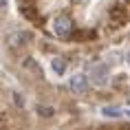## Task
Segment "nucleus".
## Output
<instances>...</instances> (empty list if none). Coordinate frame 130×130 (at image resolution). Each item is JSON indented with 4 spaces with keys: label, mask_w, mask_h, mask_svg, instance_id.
<instances>
[{
    "label": "nucleus",
    "mask_w": 130,
    "mask_h": 130,
    "mask_svg": "<svg viewBox=\"0 0 130 130\" xmlns=\"http://www.w3.org/2000/svg\"><path fill=\"white\" fill-rule=\"evenodd\" d=\"M48 31L55 35V38H62V40H66L71 38L73 33V20H71L69 15H55L51 24H48Z\"/></svg>",
    "instance_id": "f257e3e1"
},
{
    "label": "nucleus",
    "mask_w": 130,
    "mask_h": 130,
    "mask_svg": "<svg viewBox=\"0 0 130 130\" xmlns=\"http://www.w3.org/2000/svg\"><path fill=\"white\" fill-rule=\"evenodd\" d=\"M88 75H90V82L97 84V86H106L108 79H110V73H108V69H106V64H95V66H90Z\"/></svg>",
    "instance_id": "f03ea898"
},
{
    "label": "nucleus",
    "mask_w": 130,
    "mask_h": 130,
    "mask_svg": "<svg viewBox=\"0 0 130 130\" xmlns=\"http://www.w3.org/2000/svg\"><path fill=\"white\" fill-rule=\"evenodd\" d=\"M69 88L71 93H75V95H84L86 90H88V77L84 75V73H77L69 79Z\"/></svg>",
    "instance_id": "7ed1b4c3"
},
{
    "label": "nucleus",
    "mask_w": 130,
    "mask_h": 130,
    "mask_svg": "<svg viewBox=\"0 0 130 130\" xmlns=\"http://www.w3.org/2000/svg\"><path fill=\"white\" fill-rule=\"evenodd\" d=\"M29 40H31V35H29L27 31H22V29H18V31H13V33H9V38H7L9 46H22V44H27Z\"/></svg>",
    "instance_id": "20e7f679"
},
{
    "label": "nucleus",
    "mask_w": 130,
    "mask_h": 130,
    "mask_svg": "<svg viewBox=\"0 0 130 130\" xmlns=\"http://www.w3.org/2000/svg\"><path fill=\"white\" fill-rule=\"evenodd\" d=\"M51 69H53L55 75H64L66 73V62L62 60V57H53L51 60Z\"/></svg>",
    "instance_id": "39448f33"
},
{
    "label": "nucleus",
    "mask_w": 130,
    "mask_h": 130,
    "mask_svg": "<svg viewBox=\"0 0 130 130\" xmlns=\"http://www.w3.org/2000/svg\"><path fill=\"white\" fill-rule=\"evenodd\" d=\"M102 115L104 117H121V110L117 106H104L102 108Z\"/></svg>",
    "instance_id": "423d86ee"
},
{
    "label": "nucleus",
    "mask_w": 130,
    "mask_h": 130,
    "mask_svg": "<svg viewBox=\"0 0 130 130\" xmlns=\"http://www.w3.org/2000/svg\"><path fill=\"white\" fill-rule=\"evenodd\" d=\"M126 60H128V64H130V51H128V55H126Z\"/></svg>",
    "instance_id": "0eeeda50"
},
{
    "label": "nucleus",
    "mask_w": 130,
    "mask_h": 130,
    "mask_svg": "<svg viewBox=\"0 0 130 130\" xmlns=\"http://www.w3.org/2000/svg\"><path fill=\"white\" fill-rule=\"evenodd\" d=\"M128 117H130V110H128Z\"/></svg>",
    "instance_id": "6e6552de"
}]
</instances>
